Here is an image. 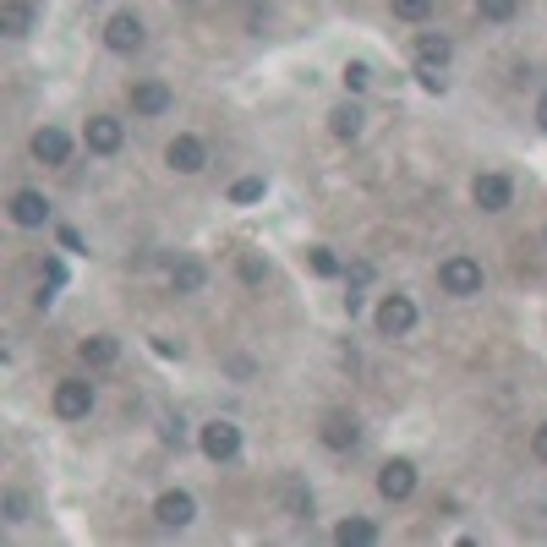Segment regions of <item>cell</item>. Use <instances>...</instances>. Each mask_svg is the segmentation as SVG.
I'll list each match as a JSON object with an SVG mask.
<instances>
[{"mask_svg":"<svg viewBox=\"0 0 547 547\" xmlns=\"http://www.w3.org/2000/svg\"><path fill=\"white\" fill-rule=\"evenodd\" d=\"M438 285H444V296H482V263L465 258V252H455V258L438 263Z\"/></svg>","mask_w":547,"mask_h":547,"instance_id":"obj_1","label":"cell"},{"mask_svg":"<svg viewBox=\"0 0 547 547\" xmlns=\"http://www.w3.org/2000/svg\"><path fill=\"white\" fill-rule=\"evenodd\" d=\"M197 444H203V455L214 465H230L241 455V427L236 422H208L203 433H197Z\"/></svg>","mask_w":547,"mask_h":547,"instance_id":"obj_2","label":"cell"},{"mask_svg":"<svg viewBox=\"0 0 547 547\" xmlns=\"http://www.w3.org/2000/svg\"><path fill=\"white\" fill-rule=\"evenodd\" d=\"M416 329V301L411 296H383L378 301V334L383 340H400Z\"/></svg>","mask_w":547,"mask_h":547,"instance_id":"obj_3","label":"cell"},{"mask_svg":"<svg viewBox=\"0 0 547 547\" xmlns=\"http://www.w3.org/2000/svg\"><path fill=\"white\" fill-rule=\"evenodd\" d=\"M88 411H93V383L88 378H61V383H55V416L83 422Z\"/></svg>","mask_w":547,"mask_h":547,"instance_id":"obj_4","label":"cell"},{"mask_svg":"<svg viewBox=\"0 0 547 547\" xmlns=\"http://www.w3.org/2000/svg\"><path fill=\"white\" fill-rule=\"evenodd\" d=\"M471 197H476V208H482V214H504V208L515 203V181L498 176V170H487V176H476Z\"/></svg>","mask_w":547,"mask_h":547,"instance_id":"obj_5","label":"cell"},{"mask_svg":"<svg viewBox=\"0 0 547 547\" xmlns=\"http://www.w3.org/2000/svg\"><path fill=\"white\" fill-rule=\"evenodd\" d=\"M165 165H170V170H181V176H197V170L208 165V148H203V137H192V132L170 137V148H165Z\"/></svg>","mask_w":547,"mask_h":547,"instance_id":"obj_6","label":"cell"},{"mask_svg":"<svg viewBox=\"0 0 547 547\" xmlns=\"http://www.w3.org/2000/svg\"><path fill=\"white\" fill-rule=\"evenodd\" d=\"M104 44H110L115 55L143 50V17H137V11H115V17H110V28H104Z\"/></svg>","mask_w":547,"mask_h":547,"instance_id":"obj_7","label":"cell"},{"mask_svg":"<svg viewBox=\"0 0 547 547\" xmlns=\"http://www.w3.org/2000/svg\"><path fill=\"white\" fill-rule=\"evenodd\" d=\"M318 438H323V449L345 455V449H356V444H362V422H356V416H345V411H334V416H323Z\"/></svg>","mask_w":547,"mask_h":547,"instance_id":"obj_8","label":"cell"},{"mask_svg":"<svg viewBox=\"0 0 547 547\" xmlns=\"http://www.w3.org/2000/svg\"><path fill=\"white\" fill-rule=\"evenodd\" d=\"M378 493L389 498V504H405V498L416 493V465L411 460H389L378 471Z\"/></svg>","mask_w":547,"mask_h":547,"instance_id":"obj_9","label":"cell"},{"mask_svg":"<svg viewBox=\"0 0 547 547\" xmlns=\"http://www.w3.org/2000/svg\"><path fill=\"white\" fill-rule=\"evenodd\" d=\"M44 219H50V197L33 192V186H22V192L11 197V225H17V230H39Z\"/></svg>","mask_w":547,"mask_h":547,"instance_id":"obj_10","label":"cell"},{"mask_svg":"<svg viewBox=\"0 0 547 547\" xmlns=\"http://www.w3.org/2000/svg\"><path fill=\"white\" fill-rule=\"evenodd\" d=\"M126 99H132V115H165L170 110V88L159 77H137Z\"/></svg>","mask_w":547,"mask_h":547,"instance_id":"obj_11","label":"cell"},{"mask_svg":"<svg viewBox=\"0 0 547 547\" xmlns=\"http://www.w3.org/2000/svg\"><path fill=\"white\" fill-rule=\"evenodd\" d=\"M33 159H39V165H66V159H72V137H66L61 126H39V132H33Z\"/></svg>","mask_w":547,"mask_h":547,"instance_id":"obj_12","label":"cell"},{"mask_svg":"<svg viewBox=\"0 0 547 547\" xmlns=\"http://www.w3.org/2000/svg\"><path fill=\"white\" fill-rule=\"evenodd\" d=\"M192 515H197V504H192V493H159V504H154V520L165 531H181V526H192Z\"/></svg>","mask_w":547,"mask_h":547,"instance_id":"obj_13","label":"cell"},{"mask_svg":"<svg viewBox=\"0 0 547 547\" xmlns=\"http://www.w3.org/2000/svg\"><path fill=\"white\" fill-rule=\"evenodd\" d=\"M83 137H88V154H115V148L126 143V126L115 121V115H93Z\"/></svg>","mask_w":547,"mask_h":547,"instance_id":"obj_14","label":"cell"},{"mask_svg":"<svg viewBox=\"0 0 547 547\" xmlns=\"http://www.w3.org/2000/svg\"><path fill=\"white\" fill-rule=\"evenodd\" d=\"M77 356H83V367H115L121 340H115V334H88V340L77 345Z\"/></svg>","mask_w":547,"mask_h":547,"instance_id":"obj_15","label":"cell"},{"mask_svg":"<svg viewBox=\"0 0 547 547\" xmlns=\"http://www.w3.org/2000/svg\"><path fill=\"white\" fill-rule=\"evenodd\" d=\"M362 126H367V115H362V104H334L329 110V132L334 137H345V143H351V137H362Z\"/></svg>","mask_w":547,"mask_h":547,"instance_id":"obj_16","label":"cell"},{"mask_svg":"<svg viewBox=\"0 0 547 547\" xmlns=\"http://www.w3.org/2000/svg\"><path fill=\"white\" fill-rule=\"evenodd\" d=\"M203 279H208V269L197 258H181L176 269H170V290H176V296H197V290H203Z\"/></svg>","mask_w":547,"mask_h":547,"instance_id":"obj_17","label":"cell"},{"mask_svg":"<svg viewBox=\"0 0 547 547\" xmlns=\"http://www.w3.org/2000/svg\"><path fill=\"white\" fill-rule=\"evenodd\" d=\"M449 55H455V44H449L444 33H422V39H416V61L422 66H438V72H444Z\"/></svg>","mask_w":547,"mask_h":547,"instance_id":"obj_18","label":"cell"},{"mask_svg":"<svg viewBox=\"0 0 547 547\" xmlns=\"http://www.w3.org/2000/svg\"><path fill=\"white\" fill-rule=\"evenodd\" d=\"M28 28H33V6L28 0H6V6H0V33H6V39H22Z\"/></svg>","mask_w":547,"mask_h":547,"instance_id":"obj_19","label":"cell"},{"mask_svg":"<svg viewBox=\"0 0 547 547\" xmlns=\"http://www.w3.org/2000/svg\"><path fill=\"white\" fill-rule=\"evenodd\" d=\"M334 542H340V547H367V542H378V526L362 520V515H351V520L334 526Z\"/></svg>","mask_w":547,"mask_h":547,"instance_id":"obj_20","label":"cell"},{"mask_svg":"<svg viewBox=\"0 0 547 547\" xmlns=\"http://www.w3.org/2000/svg\"><path fill=\"white\" fill-rule=\"evenodd\" d=\"M285 509H290V520H312V493L301 482H285Z\"/></svg>","mask_w":547,"mask_h":547,"instance_id":"obj_21","label":"cell"},{"mask_svg":"<svg viewBox=\"0 0 547 547\" xmlns=\"http://www.w3.org/2000/svg\"><path fill=\"white\" fill-rule=\"evenodd\" d=\"M520 0H476V11H482V22H509L515 17Z\"/></svg>","mask_w":547,"mask_h":547,"instance_id":"obj_22","label":"cell"},{"mask_svg":"<svg viewBox=\"0 0 547 547\" xmlns=\"http://www.w3.org/2000/svg\"><path fill=\"white\" fill-rule=\"evenodd\" d=\"M345 93H367V83H372V72H367V61H345Z\"/></svg>","mask_w":547,"mask_h":547,"instance_id":"obj_23","label":"cell"},{"mask_svg":"<svg viewBox=\"0 0 547 547\" xmlns=\"http://www.w3.org/2000/svg\"><path fill=\"white\" fill-rule=\"evenodd\" d=\"M258 197H263V176H241L230 186V203H258Z\"/></svg>","mask_w":547,"mask_h":547,"instance_id":"obj_24","label":"cell"},{"mask_svg":"<svg viewBox=\"0 0 547 547\" xmlns=\"http://www.w3.org/2000/svg\"><path fill=\"white\" fill-rule=\"evenodd\" d=\"M307 263H312V274H323V279L340 274V258H334L329 247H312V252H307Z\"/></svg>","mask_w":547,"mask_h":547,"instance_id":"obj_25","label":"cell"},{"mask_svg":"<svg viewBox=\"0 0 547 547\" xmlns=\"http://www.w3.org/2000/svg\"><path fill=\"white\" fill-rule=\"evenodd\" d=\"M427 11H433V0H394V17L400 22H427Z\"/></svg>","mask_w":547,"mask_h":547,"instance_id":"obj_26","label":"cell"},{"mask_svg":"<svg viewBox=\"0 0 547 547\" xmlns=\"http://www.w3.org/2000/svg\"><path fill=\"white\" fill-rule=\"evenodd\" d=\"M241 279H247V285H263V279H269V263H263L258 252H247V258H241Z\"/></svg>","mask_w":547,"mask_h":547,"instance_id":"obj_27","label":"cell"},{"mask_svg":"<svg viewBox=\"0 0 547 547\" xmlns=\"http://www.w3.org/2000/svg\"><path fill=\"white\" fill-rule=\"evenodd\" d=\"M159 438H165V444H186V422H181V416H165V427H159Z\"/></svg>","mask_w":547,"mask_h":547,"instance_id":"obj_28","label":"cell"},{"mask_svg":"<svg viewBox=\"0 0 547 547\" xmlns=\"http://www.w3.org/2000/svg\"><path fill=\"white\" fill-rule=\"evenodd\" d=\"M6 520H11V526L28 520V498H22V493H6Z\"/></svg>","mask_w":547,"mask_h":547,"instance_id":"obj_29","label":"cell"},{"mask_svg":"<svg viewBox=\"0 0 547 547\" xmlns=\"http://www.w3.org/2000/svg\"><path fill=\"white\" fill-rule=\"evenodd\" d=\"M44 285H50V290H61V285H66V269H61V258H50V263H44Z\"/></svg>","mask_w":547,"mask_h":547,"instance_id":"obj_30","label":"cell"},{"mask_svg":"<svg viewBox=\"0 0 547 547\" xmlns=\"http://www.w3.org/2000/svg\"><path fill=\"white\" fill-rule=\"evenodd\" d=\"M531 455H537V460L547 465V422L537 427V433H531Z\"/></svg>","mask_w":547,"mask_h":547,"instance_id":"obj_31","label":"cell"},{"mask_svg":"<svg viewBox=\"0 0 547 547\" xmlns=\"http://www.w3.org/2000/svg\"><path fill=\"white\" fill-rule=\"evenodd\" d=\"M537 121H542V132H547V93H542V104H537Z\"/></svg>","mask_w":547,"mask_h":547,"instance_id":"obj_32","label":"cell"},{"mask_svg":"<svg viewBox=\"0 0 547 547\" xmlns=\"http://www.w3.org/2000/svg\"><path fill=\"white\" fill-rule=\"evenodd\" d=\"M181 6H197V0H181Z\"/></svg>","mask_w":547,"mask_h":547,"instance_id":"obj_33","label":"cell"}]
</instances>
